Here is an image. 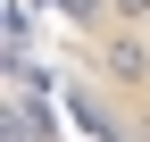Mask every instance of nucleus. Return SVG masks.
Listing matches in <instances>:
<instances>
[{
	"mask_svg": "<svg viewBox=\"0 0 150 142\" xmlns=\"http://www.w3.org/2000/svg\"><path fill=\"white\" fill-rule=\"evenodd\" d=\"M17 84L42 142H150V0H17Z\"/></svg>",
	"mask_w": 150,
	"mask_h": 142,
	"instance_id": "1",
	"label": "nucleus"
}]
</instances>
